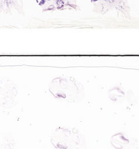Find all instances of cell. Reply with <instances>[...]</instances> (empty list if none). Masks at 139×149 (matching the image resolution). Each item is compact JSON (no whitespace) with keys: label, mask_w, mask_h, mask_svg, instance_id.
I'll use <instances>...</instances> for the list:
<instances>
[{"label":"cell","mask_w":139,"mask_h":149,"mask_svg":"<svg viewBox=\"0 0 139 149\" xmlns=\"http://www.w3.org/2000/svg\"><path fill=\"white\" fill-rule=\"evenodd\" d=\"M52 145L55 149H84L85 141L79 134L65 133H55L51 139Z\"/></svg>","instance_id":"1"},{"label":"cell","mask_w":139,"mask_h":149,"mask_svg":"<svg viewBox=\"0 0 139 149\" xmlns=\"http://www.w3.org/2000/svg\"><path fill=\"white\" fill-rule=\"evenodd\" d=\"M17 146L14 141L5 140L4 143L1 141V149H16Z\"/></svg>","instance_id":"2"}]
</instances>
